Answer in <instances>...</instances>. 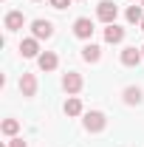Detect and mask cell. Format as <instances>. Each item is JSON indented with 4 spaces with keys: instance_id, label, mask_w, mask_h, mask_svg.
Returning a JSON list of instances; mask_svg holds the SVG:
<instances>
[{
    "instance_id": "cell-1",
    "label": "cell",
    "mask_w": 144,
    "mask_h": 147,
    "mask_svg": "<svg viewBox=\"0 0 144 147\" xmlns=\"http://www.w3.org/2000/svg\"><path fill=\"white\" fill-rule=\"evenodd\" d=\"M82 125H85L88 133H99V130H105L108 119H105V113H102V110H88V113H85V119H82Z\"/></svg>"
},
{
    "instance_id": "cell-2",
    "label": "cell",
    "mask_w": 144,
    "mask_h": 147,
    "mask_svg": "<svg viewBox=\"0 0 144 147\" xmlns=\"http://www.w3.org/2000/svg\"><path fill=\"white\" fill-rule=\"evenodd\" d=\"M116 14H119V9H116V3L113 0H102L99 6H96V17L102 20V23H116Z\"/></svg>"
},
{
    "instance_id": "cell-3",
    "label": "cell",
    "mask_w": 144,
    "mask_h": 147,
    "mask_svg": "<svg viewBox=\"0 0 144 147\" xmlns=\"http://www.w3.org/2000/svg\"><path fill=\"white\" fill-rule=\"evenodd\" d=\"M93 31H96V28H93V20L90 17H76L73 20V34L79 37V40H90Z\"/></svg>"
},
{
    "instance_id": "cell-4",
    "label": "cell",
    "mask_w": 144,
    "mask_h": 147,
    "mask_svg": "<svg viewBox=\"0 0 144 147\" xmlns=\"http://www.w3.org/2000/svg\"><path fill=\"white\" fill-rule=\"evenodd\" d=\"M31 34H34L37 40L54 37V23H51V20H34V23H31Z\"/></svg>"
},
{
    "instance_id": "cell-5",
    "label": "cell",
    "mask_w": 144,
    "mask_h": 147,
    "mask_svg": "<svg viewBox=\"0 0 144 147\" xmlns=\"http://www.w3.org/2000/svg\"><path fill=\"white\" fill-rule=\"evenodd\" d=\"M141 59H144V54H141V48H136V45H127L122 51V65H127V68H136Z\"/></svg>"
},
{
    "instance_id": "cell-6",
    "label": "cell",
    "mask_w": 144,
    "mask_h": 147,
    "mask_svg": "<svg viewBox=\"0 0 144 147\" xmlns=\"http://www.w3.org/2000/svg\"><path fill=\"white\" fill-rule=\"evenodd\" d=\"M62 88H65V93H79L82 91V76H79V74L76 71H68L65 74V76H62Z\"/></svg>"
},
{
    "instance_id": "cell-7",
    "label": "cell",
    "mask_w": 144,
    "mask_h": 147,
    "mask_svg": "<svg viewBox=\"0 0 144 147\" xmlns=\"http://www.w3.org/2000/svg\"><path fill=\"white\" fill-rule=\"evenodd\" d=\"M37 65H40V71H57L59 57H57L54 51H42V54L37 57Z\"/></svg>"
},
{
    "instance_id": "cell-8",
    "label": "cell",
    "mask_w": 144,
    "mask_h": 147,
    "mask_svg": "<svg viewBox=\"0 0 144 147\" xmlns=\"http://www.w3.org/2000/svg\"><path fill=\"white\" fill-rule=\"evenodd\" d=\"M3 26H6V31H20V28L26 26V17H23V11H9V14L3 17Z\"/></svg>"
},
{
    "instance_id": "cell-9",
    "label": "cell",
    "mask_w": 144,
    "mask_h": 147,
    "mask_svg": "<svg viewBox=\"0 0 144 147\" xmlns=\"http://www.w3.org/2000/svg\"><path fill=\"white\" fill-rule=\"evenodd\" d=\"M20 54L26 57V59H31V57H40V40H37V37H28V40H23V42H20Z\"/></svg>"
},
{
    "instance_id": "cell-10",
    "label": "cell",
    "mask_w": 144,
    "mask_h": 147,
    "mask_svg": "<svg viewBox=\"0 0 144 147\" xmlns=\"http://www.w3.org/2000/svg\"><path fill=\"white\" fill-rule=\"evenodd\" d=\"M20 93L23 96H34L37 93V76L34 74H23L20 76Z\"/></svg>"
},
{
    "instance_id": "cell-11",
    "label": "cell",
    "mask_w": 144,
    "mask_h": 147,
    "mask_svg": "<svg viewBox=\"0 0 144 147\" xmlns=\"http://www.w3.org/2000/svg\"><path fill=\"white\" fill-rule=\"evenodd\" d=\"M122 40H124V28H122V26H116V23H110L108 28H105V42L116 45V42H122Z\"/></svg>"
},
{
    "instance_id": "cell-12",
    "label": "cell",
    "mask_w": 144,
    "mask_h": 147,
    "mask_svg": "<svg viewBox=\"0 0 144 147\" xmlns=\"http://www.w3.org/2000/svg\"><path fill=\"white\" fill-rule=\"evenodd\" d=\"M82 59H85V62H99V59H102V48H99L96 42H88V45L82 48Z\"/></svg>"
},
{
    "instance_id": "cell-13",
    "label": "cell",
    "mask_w": 144,
    "mask_h": 147,
    "mask_svg": "<svg viewBox=\"0 0 144 147\" xmlns=\"http://www.w3.org/2000/svg\"><path fill=\"white\" fill-rule=\"evenodd\" d=\"M124 17H127V23H133V26H141V20H144V9H141V3L139 6H130L124 11Z\"/></svg>"
},
{
    "instance_id": "cell-14",
    "label": "cell",
    "mask_w": 144,
    "mask_h": 147,
    "mask_svg": "<svg viewBox=\"0 0 144 147\" xmlns=\"http://www.w3.org/2000/svg\"><path fill=\"white\" fill-rule=\"evenodd\" d=\"M124 105H141V88H136V85L124 88Z\"/></svg>"
},
{
    "instance_id": "cell-15",
    "label": "cell",
    "mask_w": 144,
    "mask_h": 147,
    "mask_svg": "<svg viewBox=\"0 0 144 147\" xmlns=\"http://www.w3.org/2000/svg\"><path fill=\"white\" fill-rule=\"evenodd\" d=\"M0 130H3V136H14V133L20 130V122H17V119H3Z\"/></svg>"
},
{
    "instance_id": "cell-16",
    "label": "cell",
    "mask_w": 144,
    "mask_h": 147,
    "mask_svg": "<svg viewBox=\"0 0 144 147\" xmlns=\"http://www.w3.org/2000/svg\"><path fill=\"white\" fill-rule=\"evenodd\" d=\"M65 113H68V116H79V113H82V102H79L76 96H71V99L65 102Z\"/></svg>"
},
{
    "instance_id": "cell-17",
    "label": "cell",
    "mask_w": 144,
    "mask_h": 147,
    "mask_svg": "<svg viewBox=\"0 0 144 147\" xmlns=\"http://www.w3.org/2000/svg\"><path fill=\"white\" fill-rule=\"evenodd\" d=\"M48 3H51L54 9H68V6H71V0H48Z\"/></svg>"
},
{
    "instance_id": "cell-18",
    "label": "cell",
    "mask_w": 144,
    "mask_h": 147,
    "mask_svg": "<svg viewBox=\"0 0 144 147\" xmlns=\"http://www.w3.org/2000/svg\"><path fill=\"white\" fill-rule=\"evenodd\" d=\"M9 147H28V144H26L23 139H11V142H9Z\"/></svg>"
},
{
    "instance_id": "cell-19",
    "label": "cell",
    "mask_w": 144,
    "mask_h": 147,
    "mask_svg": "<svg viewBox=\"0 0 144 147\" xmlns=\"http://www.w3.org/2000/svg\"><path fill=\"white\" fill-rule=\"evenodd\" d=\"M141 31H144V20H141Z\"/></svg>"
},
{
    "instance_id": "cell-20",
    "label": "cell",
    "mask_w": 144,
    "mask_h": 147,
    "mask_svg": "<svg viewBox=\"0 0 144 147\" xmlns=\"http://www.w3.org/2000/svg\"><path fill=\"white\" fill-rule=\"evenodd\" d=\"M141 54H144V45H141Z\"/></svg>"
},
{
    "instance_id": "cell-21",
    "label": "cell",
    "mask_w": 144,
    "mask_h": 147,
    "mask_svg": "<svg viewBox=\"0 0 144 147\" xmlns=\"http://www.w3.org/2000/svg\"><path fill=\"white\" fill-rule=\"evenodd\" d=\"M141 9H144V0H141Z\"/></svg>"
}]
</instances>
